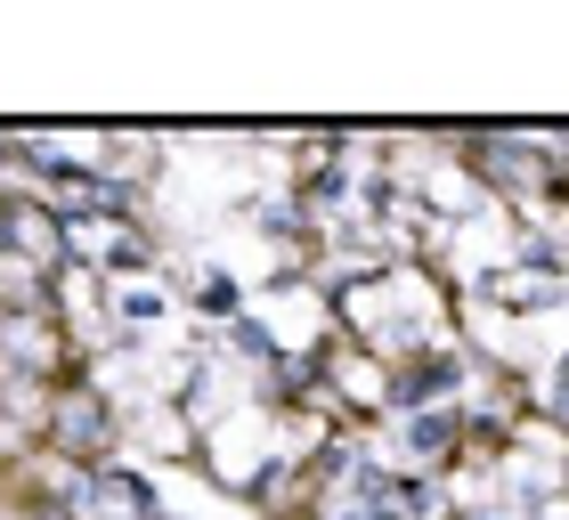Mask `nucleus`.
<instances>
[{
	"label": "nucleus",
	"mask_w": 569,
	"mask_h": 520,
	"mask_svg": "<svg viewBox=\"0 0 569 520\" xmlns=\"http://www.w3.org/2000/svg\"><path fill=\"white\" fill-rule=\"evenodd\" d=\"M122 318H131V326L163 318V293H154V284H131V293H122Z\"/></svg>",
	"instance_id": "2"
},
{
	"label": "nucleus",
	"mask_w": 569,
	"mask_h": 520,
	"mask_svg": "<svg viewBox=\"0 0 569 520\" xmlns=\"http://www.w3.org/2000/svg\"><path fill=\"white\" fill-rule=\"evenodd\" d=\"M66 252H90L98 269H147V244L114 212H66Z\"/></svg>",
	"instance_id": "1"
}]
</instances>
